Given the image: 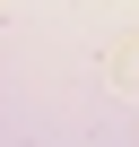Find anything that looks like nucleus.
Segmentation results:
<instances>
[{"instance_id": "f257e3e1", "label": "nucleus", "mask_w": 139, "mask_h": 147, "mask_svg": "<svg viewBox=\"0 0 139 147\" xmlns=\"http://www.w3.org/2000/svg\"><path fill=\"white\" fill-rule=\"evenodd\" d=\"M113 78H139V43H113Z\"/></svg>"}]
</instances>
